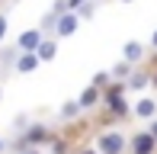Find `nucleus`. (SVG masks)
Here are the masks:
<instances>
[{"label": "nucleus", "instance_id": "5701e85b", "mask_svg": "<svg viewBox=\"0 0 157 154\" xmlns=\"http://www.w3.org/2000/svg\"><path fill=\"white\" fill-rule=\"evenodd\" d=\"M151 45H154V48H157V29H154V36H151Z\"/></svg>", "mask_w": 157, "mask_h": 154}, {"label": "nucleus", "instance_id": "0eeeda50", "mask_svg": "<svg viewBox=\"0 0 157 154\" xmlns=\"http://www.w3.org/2000/svg\"><path fill=\"white\" fill-rule=\"evenodd\" d=\"M35 58H39L42 64L55 61V58H58V39H42V45L35 48Z\"/></svg>", "mask_w": 157, "mask_h": 154}, {"label": "nucleus", "instance_id": "f3484780", "mask_svg": "<svg viewBox=\"0 0 157 154\" xmlns=\"http://www.w3.org/2000/svg\"><path fill=\"white\" fill-rule=\"evenodd\" d=\"M93 13H96V3H87V6H80V10H77V16H93Z\"/></svg>", "mask_w": 157, "mask_h": 154}, {"label": "nucleus", "instance_id": "f257e3e1", "mask_svg": "<svg viewBox=\"0 0 157 154\" xmlns=\"http://www.w3.org/2000/svg\"><path fill=\"white\" fill-rule=\"evenodd\" d=\"M125 135H119V132H103L96 141V151L99 154H125Z\"/></svg>", "mask_w": 157, "mask_h": 154}, {"label": "nucleus", "instance_id": "9d476101", "mask_svg": "<svg viewBox=\"0 0 157 154\" xmlns=\"http://www.w3.org/2000/svg\"><path fill=\"white\" fill-rule=\"evenodd\" d=\"M45 138H48L45 125H29V129H26V141L29 144H39V141H45Z\"/></svg>", "mask_w": 157, "mask_h": 154}, {"label": "nucleus", "instance_id": "20e7f679", "mask_svg": "<svg viewBox=\"0 0 157 154\" xmlns=\"http://www.w3.org/2000/svg\"><path fill=\"white\" fill-rule=\"evenodd\" d=\"M42 39H45V36H42L39 26H35V29H26L23 36L16 39V48H19V52H35V48L42 45Z\"/></svg>", "mask_w": 157, "mask_h": 154}, {"label": "nucleus", "instance_id": "1a4fd4ad", "mask_svg": "<svg viewBox=\"0 0 157 154\" xmlns=\"http://www.w3.org/2000/svg\"><path fill=\"white\" fill-rule=\"evenodd\" d=\"M135 116L138 119H151V116H157V100H151V96H141L138 103H135Z\"/></svg>", "mask_w": 157, "mask_h": 154}, {"label": "nucleus", "instance_id": "393cba45", "mask_svg": "<svg viewBox=\"0 0 157 154\" xmlns=\"http://www.w3.org/2000/svg\"><path fill=\"white\" fill-rule=\"evenodd\" d=\"M3 148H6V144H3V138H0V154H3Z\"/></svg>", "mask_w": 157, "mask_h": 154}, {"label": "nucleus", "instance_id": "a211bd4d", "mask_svg": "<svg viewBox=\"0 0 157 154\" xmlns=\"http://www.w3.org/2000/svg\"><path fill=\"white\" fill-rule=\"evenodd\" d=\"M6 29H10V23H6V13H0V42L6 39Z\"/></svg>", "mask_w": 157, "mask_h": 154}, {"label": "nucleus", "instance_id": "f8f14e48", "mask_svg": "<svg viewBox=\"0 0 157 154\" xmlns=\"http://www.w3.org/2000/svg\"><path fill=\"white\" fill-rule=\"evenodd\" d=\"M147 83H151L147 74H132V77H128V87H132V90H144Z\"/></svg>", "mask_w": 157, "mask_h": 154}, {"label": "nucleus", "instance_id": "b1692460", "mask_svg": "<svg viewBox=\"0 0 157 154\" xmlns=\"http://www.w3.org/2000/svg\"><path fill=\"white\" fill-rule=\"evenodd\" d=\"M151 135H154V138H157V122H154V125H151Z\"/></svg>", "mask_w": 157, "mask_h": 154}, {"label": "nucleus", "instance_id": "9b49d317", "mask_svg": "<svg viewBox=\"0 0 157 154\" xmlns=\"http://www.w3.org/2000/svg\"><path fill=\"white\" fill-rule=\"evenodd\" d=\"M109 109H112V113H116V116H125V113H128L125 100H122V96H119V93H112V96H109Z\"/></svg>", "mask_w": 157, "mask_h": 154}, {"label": "nucleus", "instance_id": "aec40b11", "mask_svg": "<svg viewBox=\"0 0 157 154\" xmlns=\"http://www.w3.org/2000/svg\"><path fill=\"white\" fill-rule=\"evenodd\" d=\"M83 3H90V0H67V6H71V13H77Z\"/></svg>", "mask_w": 157, "mask_h": 154}, {"label": "nucleus", "instance_id": "4be33fe9", "mask_svg": "<svg viewBox=\"0 0 157 154\" xmlns=\"http://www.w3.org/2000/svg\"><path fill=\"white\" fill-rule=\"evenodd\" d=\"M80 154H99V151H96V148H83Z\"/></svg>", "mask_w": 157, "mask_h": 154}, {"label": "nucleus", "instance_id": "4468645a", "mask_svg": "<svg viewBox=\"0 0 157 154\" xmlns=\"http://www.w3.org/2000/svg\"><path fill=\"white\" fill-rule=\"evenodd\" d=\"M128 74H132V64H128V61H119V64L112 67L109 77H128Z\"/></svg>", "mask_w": 157, "mask_h": 154}, {"label": "nucleus", "instance_id": "dca6fc26", "mask_svg": "<svg viewBox=\"0 0 157 154\" xmlns=\"http://www.w3.org/2000/svg\"><path fill=\"white\" fill-rule=\"evenodd\" d=\"M55 23H58V16H55V13H48V16L42 19V26H39V29H42V32H45V29H55Z\"/></svg>", "mask_w": 157, "mask_h": 154}, {"label": "nucleus", "instance_id": "7ed1b4c3", "mask_svg": "<svg viewBox=\"0 0 157 154\" xmlns=\"http://www.w3.org/2000/svg\"><path fill=\"white\" fill-rule=\"evenodd\" d=\"M132 151H135V154H154V151H157V138L151 135V132H135Z\"/></svg>", "mask_w": 157, "mask_h": 154}, {"label": "nucleus", "instance_id": "6e6552de", "mask_svg": "<svg viewBox=\"0 0 157 154\" xmlns=\"http://www.w3.org/2000/svg\"><path fill=\"white\" fill-rule=\"evenodd\" d=\"M39 64H42V61L35 58V52H19V58H16V74H32V71H39Z\"/></svg>", "mask_w": 157, "mask_h": 154}, {"label": "nucleus", "instance_id": "2eb2a0df", "mask_svg": "<svg viewBox=\"0 0 157 154\" xmlns=\"http://www.w3.org/2000/svg\"><path fill=\"white\" fill-rule=\"evenodd\" d=\"M106 80H112V77L106 74V71H99V74H93V87H96V90H103V87H106Z\"/></svg>", "mask_w": 157, "mask_h": 154}, {"label": "nucleus", "instance_id": "39448f33", "mask_svg": "<svg viewBox=\"0 0 157 154\" xmlns=\"http://www.w3.org/2000/svg\"><path fill=\"white\" fill-rule=\"evenodd\" d=\"M144 55H147V48L141 45V42H125L122 45V61H128V64H141V61H144Z\"/></svg>", "mask_w": 157, "mask_h": 154}, {"label": "nucleus", "instance_id": "ddd939ff", "mask_svg": "<svg viewBox=\"0 0 157 154\" xmlns=\"http://www.w3.org/2000/svg\"><path fill=\"white\" fill-rule=\"evenodd\" d=\"M77 113H83V109L77 106V100H67V103L61 106V119H74Z\"/></svg>", "mask_w": 157, "mask_h": 154}, {"label": "nucleus", "instance_id": "a878e982", "mask_svg": "<svg viewBox=\"0 0 157 154\" xmlns=\"http://www.w3.org/2000/svg\"><path fill=\"white\" fill-rule=\"evenodd\" d=\"M122 3H135V0H122Z\"/></svg>", "mask_w": 157, "mask_h": 154}, {"label": "nucleus", "instance_id": "6ab92c4d", "mask_svg": "<svg viewBox=\"0 0 157 154\" xmlns=\"http://www.w3.org/2000/svg\"><path fill=\"white\" fill-rule=\"evenodd\" d=\"M64 151H67V144H64V141H61V138H58V141H55V144H52V154H64Z\"/></svg>", "mask_w": 157, "mask_h": 154}, {"label": "nucleus", "instance_id": "412c9836", "mask_svg": "<svg viewBox=\"0 0 157 154\" xmlns=\"http://www.w3.org/2000/svg\"><path fill=\"white\" fill-rule=\"evenodd\" d=\"M23 154H42V151H39V148H26Z\"/></svg>", "mask_w": 157, "mask_h": 154}, {"label": "nucleus", "instance_id": "f03ea898", "mask_svg": "<svg viewBox=\"0 0 157 154\" xmlns=\"http://www.w3.org/2000/svg\"><path fill=\"white\" fill-rule=\"evenodd\" d=\"M77 26H80V16L77 13H61L58 23H55V32H58V39H67L77 32Z\"/></svg>", "mask_w": 157, "mask_h": 154}, {"label": "nucleus", "instance_id": "423d86ee", "mask_svg": "<svg viewBox=\"0 0 157 154\" xmlns=\"http://www.w3.org/2000/svg\"><path fill=\"white\" fill-rule=\"evenodd\" d=\"M99 100H103V90H96L93 83H90V87L80 90V96H77V106H80V109H93V106H99Z\"/></svg>", "mask_w": 157, "mask_h": 154}]
</instances>
